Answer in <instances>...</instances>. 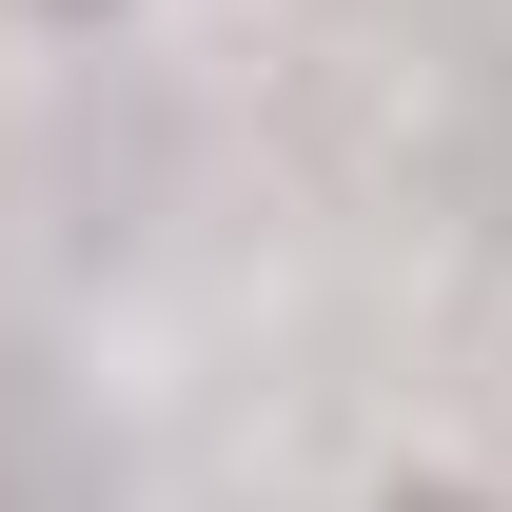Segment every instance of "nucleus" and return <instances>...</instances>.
Here are the masks:
<instances>
[{"label": "nucleus", "mask_w": 512, "mask_h": 512, "mask_svg": "<svg viewBox=\"0 0 512 512\" xmlns=\"http://www.w3.org/2000/svg\"><path fill=\"white\" fill-rule=\"evenodd\" d=\"M60 20H79V0H60Z\"/></svg>", "instance_id": "3"}, {"label": "nucleus", "mask_w": 512, "mask_h": 512, "mask_svg": "<svg viewBox=\"0 0 512 512\" xmlns=\"http://www.w3.org/2000/svg\"><path fill=\"white\" fill-rule=\"evenodd\" d=\"M375 512H493V493H453V473H414V493H375Z\"/></svg>", "instance_id": "2"}, {"label": "nucleus", "mask_w": 512, "mask_h": 512, "mask_svg": "<svg viewBox=\"0 0 512 512\" xmlns=\"http://www.w3.org/2000/svg\"><path fill=\"white\" fill-rule=\"evenodd\" d=\"M0 512H79V434L40 375H0Z\"/></svg>", "instance_id": "1"}]
</instances>
